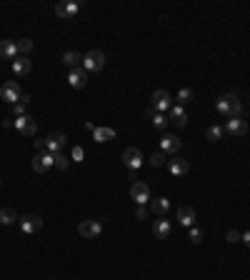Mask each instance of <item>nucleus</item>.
Segmentation results:
<instances>
[{"label": "nucleus", "instance_id": "1", "mask_svg": "<svg viewBox=\"0 0 250 280\" xmlns=\"http://www.w3.org/2000/svg\"><path fill=\"white\" fill-rule=\"evenodd\" d=\"M215 108H218L220 115H228V118H243V103H240V98H238L235 93H225V95H220L218 103H215Z\"/></svg>", "mask_w": 250, "mask_h": 280}, {"label": "nucleus", "instance_id": "35", "mask_svg": "<svg viewBox=\"0 0 250 280\" xmlns=\"http://www.w3.org/2000/svg\"><path fill=\"white\" fill-rule=\"evenodd\" d=\"M148 215H150V210H148L145 205H138V210H135V218H138V220H148Z\"/></svg>", "mask_w": 250, "mask_h": 280}, {"label": "nucleus", "instance_id": "3", "mask_svg": "<svg viewBox=\"0 0 250 280\" xmlns=\"http://www.w3.org/2000/svg\"><path fill=\"white\" fill-rule=\"evenodd\" d=\"M0 98H3L5 103H10V105H15V103L23 98V90H20V85H18V80H8V83L0 88Z\"/></svg>", "mask_w": 250, "mask_h": 280}, {"label": "nucleus", "instance_id": "19", "mask_svg": "<svg viewBox=\"0 0 250 280\" xmlns=\"http://www.w3.org/2000/svg\"><path fill=\"white\" fill-rule=\"evenodd\" d=\"M168 170H170L173 175H185V173L190 170V165H188L185 158H173V160H168Z\"/></svg>", "mask_w": 250, "mask_h": 280}, {"label": "nucleus", "instance_id": "20", "mask_svg": "<svg viewBox=\"0 0 250 280\" xmlns=\"http://www.w3.org/2000/svg\"><path fill=\"white\" fill-rule=\"evenodd\" d=\"M0 58H5V60L18 58V45L13 43V40H0Z\"/></svg>", "mask_w": 250, "mask_h": 280}, {"label": "nucleus", "instance_id": "17", "mask_svg": "<svg viewBox=\"0 0 250 280\" xmlns=\"http://www.w3.org/2000/svg\"><path fill=\"white\" fill-rule=\"evenodd\" d=\"M168 123H173L175 128H185L188 125V115H185L183 105H173L168 110Z\"/></svg>", "mask_w": 250, "mask_h": 280}, {"label": "nucleus", "instance_id": "33", "mask_svg": "<svg viewBox=\"0 0 250 280\" xmlns=\"http://www.w3.org/2000/svg\"><path fill=\"white\" fill-rule=\"evenodd\" d=\"M153 125H155L158 130H163L165 125H168V120H165V115H160V113H155V118H153Z\"/></svg>", "mask_w": 250, "mask_h": 280}, {"label": "nucleus", "instance_id": "36", "mask_svg": "<svg viewBox=\"0 0 250 280\" xmlns=\"http://www.w3.org/2000/svg\"><path fill=\"white\" fill-rule=\"evenodd\" d=\"M240 243H245V248H250V230L240 233Z\"/></svg>", "mask_w": 250, "mask_h": 280}, {"label": "nucleus", "instance_id": "34", "mask_svg": "<svg viewBox=\"0 0 250 280\" xmlns=\"http://www.w3.org/2000/svg\"><path fill=\"white\" fill-rule=\"evenodd\" d=\"M225 240H228V243H240V233L238 230H228L225 233Z\"/></svg>", "mask_w": 250, "mask_h": 280}, {"label": "nucleus", "instance_id": "12", "mask_svg": "<svg viewBox=\"0 0 250 280\" xmlns=\"http://www.w3.org/2000/svg\"><path fill=\"white\" fill-rule=\"evenodd\" d=\"M130 198L135 200L138 205H145L148 200H150V188H148L143 180H135V183L130 185Z\"/></svg>", "mask_w": 250, "mask_h": 280}, {"label": "nucleus", "instance_id": "4", "mask_svg": "<svg viewBox=\"0 0 250 280\" xmlns=\"http://www.w3.org/2000/svg\"><path fill=\"white\" fill-rule=\"evenodd\" d=\"M48 168H53V153L40 150V153L33 158V170H35L38 175H45V173H48Z\"/></svg>", "mask_w": 250, "mask_h": 280}, {"label": "nucleus", "instance_id": "9", "mask_svg": "<svg viewBox=\"0 0 250 280\" xmlns=\"http://www.w3.org/2000/svg\"><path fill=\"white\" fill-rule=\"evenodd\" d=\"M123 163H125V168H130L133 173L143 165V153L138 150V148H125L123 150Z\"/></svg>", "mask_w": 250, "mask_h": 280}, {"label": "nucleus", "instance_id": "2", "mask_svg": "<svg viewBox=\"0 0 250 280\" xmlns=\"http://www.w3.org/2000/svg\"><path fill=\"white\" fill-rule=\"evenodd\" d=\"M83 68H85L88 73H98L105 68V53L103 50H90L83 55Z\"/></svg>", "mask_w": 250, "mask_h": 280}, {"label": "nucleus", "instance_id": "22", "mask_svg": "<svg viewBox=\"0 0 250 280\" xmlns=\"http://www.w3.org/2000/svg\"><path fill=\"white\" fill-rule=\"evenodd\" d=\"M30 68H33V65H30V60H28L25 55H18V58L13 60V73H15V75H28Z\"/></svg>", "mask_w": 250, "mask_h": 280}, {"label": "nucleus", "instance_id": "27", "mask_svg": "<svg viewBox=\"0 0 250 280\" xmlns=\"http://www.w3.org/2000/svg\"><path fill=\"white\" fill-rule=\"evenodd\" d=\"M53 165L60 168V170H68L70 168V158L65 153H53Z\"/></svg>", "mask_w": 250, "mask_h": 280}, {"label": "nucleus", "instance_id": "11", "mask_svg": "<svg viewBox=\"0 0 250 280\" xmlns=\"http://www.w3.org/2000/svg\"><path fill=\"white\" fill-rule=\"evenodd\" d=\"M78 13H80V5L73 3V0H60V3L55 5V15L63 18V20H70V18H75Z\"/></svg>", "mask_w": 250, "mask_h": 280}, {"label": "nucleus", "instance_id": "29", "mask_svg": "<svg viewBox=\"0 0 250 280\" xmlns=\"http://www.w3.org/2000/svg\"><path fill=\"white\" fill-rule=\"evenodd\" d=\"M15 45H18V53L28 58V53L33 50V40H30V38H23V40H18V43H15Z\"/></svg>", "mask_w": 250, "mask_h": 280}, {"label": "nucleus", "instance_id": "31", "mask_svg": "<svg viewBox=\"0 0 250 280\" xmlns=\"http://www.w3.org/2000/svg\"><path fill=\"white\" fill-rule=\"evenodd\" d=\"M150 165H153V168L165 165V153H163V150H160V153H155V155H150Z\"/></svg>", "mask_w": 250, "mask_h": 280}, {"label": "nucleus", "instance_id": "39", "mask_svg": "<svg viewBox=\"0 0 250 280\" xmlns=\"http://www.w3.org/2000/svg\"><path fill=\"white\" fill-rule=\"evenodd\" d=\"M73 158H75V160H80V158H83V150H80V148H75V150H73Z\"/></svg>", "mask_w": 250, "mask_h": 280}, {"label": "nucleus", "instance_id": "13", "mask_svg": "<svg viewBox=\"0 0 250 280\" xmlns=\"http://www.w3.org/2000/svg\"><path fill=\"white\" fill-rule=\"evenodd\" d=\"M15 130L23 133V135H28V138H33L38 133V123H35L30 115H20V118H15Z\"/></svg>", "mask_w": 250, "mask_h": 280}, {"label": "nucleus", "instance_id": "28", "mask_svg": "<svg viewBox=\"0 0 250 280\" xmlns=\"http://www.w3.org/2000/svg\"><path fill=\"white\" fill-rule=\"evenodd\" d=\"M28 103H30V95L25 93V95H23V98H20V100H18L15 105H13V115H15V118H20V115H28V113H25Z\"/></svg>", "mask_w": 250, "mask_h": 280}, {"label": "nucleus", "instance_id": "6", "mask_svg": "<svg viewBox=\"0 0 250 280\" xmlns=\"http://www.w3.org/2000/svg\"><path fill=\"white\" fill-rule=\"evenodd\" d=\"M18 223H20V230L25 235H35V233L43 230V218H40V215H23Z\"/></svg>", "mask_w": 250, "mask_h": 280}, {"label": "nucleus", "instance_id": "37", "mask_svg": "<svg viewBox=\"0 0 250 280\" xmlns=\"http://www.w3.org/2000/svg\"><path fill=\"white\" fill-rule=\"evenodd\" d=\"M155 113H158V110H155L153 105H150V108H145V118H148V120H153V118H155Z\"/></svg>", "mask_w": 250, "mask_h": 280}, {"label": "nucleus", "instance_id": "21", "mask_svg": "<svg viewBox=\"0 0 250 280\" xmlns=\"http://www.w3.org/2000/svg\"><path fill=\"white\" fill-rule=\"evenodd\" d=\"M113 138H115V130H113V128H105V125H103V128L95 125V128H93V140H95V143H110Z\"/></svg>", "mask_w": 250, "mask_h": 280}, {"label": "nucleus", "instance_id": "30", "mask_svg": "<svg viewBox=\"0 0 250 280\" xmlns=\"http://www.w3.org/2000/svg\"><path fill=\"white\" fill-rule=\"evenodd\" d=\"M175 100H178V105H188V103L193 100V90H190V88H183V90L178 93Z\"/></svg>", "mask_w": 250, "mask_h": 280}, {"label": "nucleus", "instance_id": "15", "mask_svg": "<svg viewBox=\"0 0 250 280\" xmlns=\"http://www.w3.org/2000/svg\"><path fill=\"white\" fill-rule=\"evenodd\" d=\"M180 148H183V143H180V138H178V135H173V133H165V135L160 138V150H163L165 155L178 153Z\"/></svg>", "mask_w": 250, "mask_h": 280}, {"label": "nucleus", "instance_id": "8", "mask_svg": "<svg viewBox=\"0 0 250 280\" xmlns=\"http://www.w3.org/2000/svg\"><path fill=\"white\" fill-rule=\"evenodd\" d=\"M223 130H225L228 135H233V138H243V135L248 133V120H245V118H230L228 123L223 125Z\"/></svg>", "mask_w": 250, "mask_h": 280}, {"label": "nucleus", "instance_id": "16", "mask_svg": "<svg viewBox=\"0 0 250 280\" xmlns=\"http://www.w3.org/2000/svg\"><path fill=\"white\" fill-rule=\"evenodd\" d=\"M170 233H173V225H170V220H165V215H160L158 220H153V235L158 240L170 238Z\"/></svg>", "mask_w": 250, "mask_h": 280}, {"label": "nucleus", "instance_id": "7", "mask_svg": "<svg viewBox=\"0 0 250 280\" xmlns=\"http://www.w3.org/2000/svg\"><path fill=\"white\" fill-rule=\"evenodd\" d=\"M150 100H153V108H155L158 113H168V110L173 108V98H170L168 90H155V93L150 95Z\"/></svg>", "mask_w": 250, "mask_h": 280}, {"label": "nucleus", "instance_id": "24", "mask_svg": "<svg viewBox=\"0 0 250 280\" xmlns=\"http://www.w3.org/2000/svg\"><path fill=\"white\" fill-rule=\"evenodd\" d=\"M150 210H153L155 215H165V213L170 210V200H168V198H158V200H153Z\"/></svg>", "mask_w": 250, "mask_h": 280}, {"label": "nucleus", "instance_id": "26", "mask_svg": "<svg viewBox=\"0 0 250 280\" xmlns=\"http://www.w3.org/2000/svg\"><path fill=\"white\" fill-rule=\"evenodd\" d=\"M205 138L210 140V143H218V140H223L225 138V130H223V125H210L205 130Z\"/></svg>", "mask_w": 250, "mask_h": 280}, {"label": "nucleus", "instance_id": "10", "mask_svg": "<svg viewBox=\"0 0 250 280\" xmlns=\"http://www.w3.org/2000/svg\"><path fill=\"white\" fill-rule=\"evenodd\" d=\"M68 83H70V88H75V90H80V88H85L88 85V70L85 68H73L70 73H68Z\"/></svg>", "mask_w": 250, "mask_h": 280}, {"label": "nucleus", "instance_id": "25", "mask_svg": "<svg viewBox=\"0 0 250 280\" xmlns=\"http://www.w3.org/2000/svg\"><path fill=\"white\" fill-rule=\"evenodd\" d=\"M20 218H18V213L13 210V208H0V225H13V223H18Z\"/></svg>", "mask_w": 250, "mask_h": 280}, {"label": "nucleus", "instance_id": "32", "mask_svg": "<svg viewBox=\"0 0 250 280\" xmlns=\"http://www.w3.org/2000/svg\"><path fill=\"white\" fill-rule=\"evenodd\" d=\"M188 240H190V243H203V230L200 228H190V235H188Z\"/></svg>", "mask_w": 250, "mask_h": 280}, {"label": "nucleus", "instance_id": "14", "mask_svg": "<svg viewBox=\"0 0 250 280\" xmlns=\"http://www.w3.org/2000/svg\"><path fill=\"white\" fill-rule=\"evenodd\" d=\"M65 140H68L65 133H58V130H55V133H50V135L45 138V150H48V153H63V150H65Z\"/></svg>", "mask_w": 250, "mask_h": 280}, {"label": "nucleus", "instance_id": "23", "mask_svg": "<svg viewBox=\"0 0 250 280\" xmlns=\"http://www.w3.org/2000/svg\"><path fill=\"white\" fill-rule=\"evenodd\" d=\"M63 63L73 70V68H80L83 65V53H78V50H68L65 55H63Z\"/></svg>", "mask_w": 250, "mask_h": 280}, {"label": "nucleus", "instance_id": "38", "mask_svg": "<svg viewBox=\"0 0 250 280\" xmlns=\"http://www.w3.org/2000/svg\"><path fill=\"white\" fill-rule=\"evenodd\" d=\"M3 128H15V118L13 120H3Z\"/></svg>", "mask_w": 250, "mask_h": 280}, {"label": "nucleus", "instance_id": "18", "mask_svg": "<svg viewBox=\"0 0 250 280\" xmlns=\"http://www.w3.org/2000/svg\"><path fill=\"white\" fill-rule=\"evenodd\" d=\"M178 223H180L183 228H193V225H195V210H193L190 205H180V208H178Z\"/></svg>", "mask_w": 250, "mask_h": 280}, {"label": "nucleus", "instance_id": "5", "mask_svg": "<svg viewBox=\"0 0 250 280\" xmlns=\"http://www.w3.org/2000/svg\"><path fill=\"white\" fill-rule=\"evenodd\" d=\"M78 233H80L83 238H88V240L100 238V233H103V223H100V220H80Z\"/></svg>", "mask_w": 250, "mask_h": 280}]
</instances>
